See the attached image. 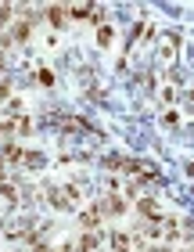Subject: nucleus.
I'll use <instances>...</instances> for the list:
<instances>
[{
  "instance_id": "nucleus-1",
  "label": "nucleus",
  "mask_w": 194,
  "mask_h": 252,
  "mask_svg": "<svg viewBox=\"0 0 194 252\" xmlns=\"http://www.w3.org/2000/svg\"><path fill=\"white\" fill-rule=\"evenodd\" d=\"M47 18H51V26H58V29L68 26V11H61V7H51V15H47Z\"/></svg>"
},
{
  "instance_id": "nucleus-2",
  "label": "nucleus",
  "mask_w": 194,
  "mask_h": 252,
  "mask_svg": "<svg viewBox=\"0 0 194 252\" xmlns=\"http://www.w3.org/2000/svg\"><path fill=\"white\" fill-rule=\"evenodd\" d=\"M36 83H43V87H51V83H54V76L47 72V68H40V72H36Z\"/></svg>"
},
{
  "instance_id": "nucleus-3",
  "label": "nucleus",
  "mask_w": 194,
  "mask_h": 252,
  "mask_svg": "<svg viewBox=\"0 0 194 252\" xmlns=\"http://www.w3.org/2000/svg\"><path fill=\"white\" fill-rule=\"evenodd\" d=\"M111 245H115V249H126L130 242H126V234H115V238H111Z\"/></svg>"
},
{
  "instance_id": "nucleus-4",
  "label": "nucleus",
  "mask_w": 194,
  "mask_h": 252,
  "mask_svg": "<svg viewBox=\"0 0 194 252\" xmlns=\"http://www.w3.org/2000/svg\"><path fill=\"white\" fill-rule=\"evenodd\" d=\"M4 94H7V83H0V97H4Z\"/></svg>"
}]
</instances>
